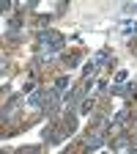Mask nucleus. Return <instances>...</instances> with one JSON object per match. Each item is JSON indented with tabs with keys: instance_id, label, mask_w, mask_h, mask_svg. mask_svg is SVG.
<instances>
[{
	"instance_id": "f03ea898",
	"label": "nucleus",
	"mask_w": 137,
	"mask_h": 154,
	"mask_svg": "<svg viewBox=\"0 0 137 154\" xmlns=\"http://www.w3.org/2000/svg\"><path fill=\"white\" fill-rule=\"evenodd\" d=\"M107 58H110V52H107V50H102V52H96V55H93V61H88V66H85V74L96 72V66H99V63H104Z\"/></svg>"
},
{
	"instance_id": "20e7f679",
	"label": "nucleus",
	"mask_w": 137,
	"mask_h": 154,
	"mask_svg": "<svg viewBox=\"0 0 137 154\" xmlns=\"http://www.w3.org/2000/svg\"><path fill=\"white\" fill-rule=\"evenodd\" d=\"M44 94H47V91H36V94L30 96L28 102H30V105H41V99H44Z\"/></svg>"
},
{
	"instance_id": "f257e3e1",
	"label": "nucleus",
	"mask_w": 137,
	"mask_h": 154,
	"mask_svg": "<svg viewBox=\"0 0 137 154\" xmlns=\"http://www.w3.org/2000/svg\"><path fill=\"white\" fill-rule=\"evenodd\" d=\"M63 47V36L61 33H55V30H47V33H41V38H38V50H41V55H55L58 50Z\"/></svg>"
},
{
	"instance_id": "7ed1b4c3",
	"label": "nucleus",
	"mask_w": 137,
	"mask_h": 154,
	"mask_svg": "<svg viewBox=\"0 0 137 154\" xmlns=\"http://www.w3.org/2000/svg\"><path fill=\"white\" fill-rule=\"evenodd\" d=\"M102 140H104V135H102V132H91L85 143H88V149H99V146H102Z\"/></svg>"
},
{
	"instance_id": "39448f33",
	"label": "nucleus",
	"mask_w": 137,
	"mask_h": 154,
	"mask_svg": "<svg viewBox=\"0 0 137 154\" xmlns=\"http://www.w3.org/2000/svg\"><path fill=\"white\" fill-rule=\"evenodd\" d=\"M124 11H126V14H137V3H132V6H126Z\"/></svg>"
}]
</instances>
